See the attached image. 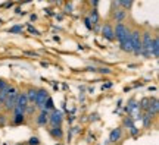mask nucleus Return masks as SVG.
<instances>
[{
    "mask_svg": "<svg viewBox=\"0 0 159 145\" xmlns=\"http://www.w3.org/2000/svg\"><path fill=\"white\" fill-rule=\"evenodd\" d=\"M18 97H19V91H18L16 88L11 87L9 92H7V95H6L5 101H3V107H5L7 112H9V110H13V107H15V104H16Z\"/></svg>",
    "mask_w": 159,
    "mask_h": 145,
    "instance_id": "nucleus-1",
    "label": "nucleus"
},
{
    "mask_svg": "<svg viewBox=\"0 0 159 145\" xmlns=\"http://www.w3.org/2000/svg\"><path fill=\"white\" fill-rule=\"evenodd\" d=\"M130 41H131V51L134 54H140L142 53V35L139 31H133L130 32Z\"/></svg>",
    "mask_w": 159,
    "mask_h": 145,
    "instance_id": "nucleus-2",
    "label": "nucleus"
},
{
    "mask_svg": "<svg viewBox=\"0 0 159 145\" xmlns=\"http://www.w3.org/2000/svg\"><path fill=\"white\" fill-rule=\"evenodd\" d=\"M142 54L144 57L152 56V35L150 32H144L142 37Z\"/></svg>",
    "mask_w": 159,
    "mask_h": 145,
    "instance_id": "nucleus-3",
    "label": "nucleus"
},
{
    "mask_svg": "<svg viewBox=\"0 0 159 145\" xmlns=\"http://www.w3.org/2000/svg\"><path fill=\"white\" fill-rule=\"evenodd\" d=\"M27 107H28V100H27L25 94H19V97H18V100H16V104L13 107L15 116H24Z\"/></svg>",
    "mask_w": 159,
    "mask_h": 145,
    "instance_id": "nucleus-4",
    "label": "nucleus"
},
{
    "mask_svg": "<svg viewBox=\"0 0 159 145\" xmlns=\"http://www.w3.org/2000/svg\"><path fill=\"white\" fill-rule=\"evenodd\" d=\"M114 35L118 38L119 43H121V41H124L125 38H128V37H130V31H128V28L125 27L124 23H118V25H116V28L114 29Z\"/></svg>",
    "mask_w": 159,
    "mask_h": 145,
    "instance_id": "nucleus-5",
    "label": "nucleus"
},
{
    "mask_svg": "<svg viewBox=\"0 0 159 145\" xmlns=\"http://www.w3.org/2000/svg\"><path fill=\"white\" fill-rule=\"evenodd\" d=\"M47 98H49V94H47V91L46 89H39L37 91V94H35V107H39V109H44V104L46 101H47Z\"/></svg>",
    "mask_w": 159,
    "mask_h": 145,
    "instance_id": "nucleus-6",
    "label": "nucleus"
},
{
    "mask_svg": "<svg viewBox=\"0 0 159 145\" xmlns=\"http://www.w3.org/2000/svg\"><path fill=\"white\" fill-rule=\"evenodd\" d=\"M62 120H63V113L59 112V110H53V113L49 114V122H50L53 128H59Z\"/></svg>",
    "mask_w": 159,
    "mask_h": 145,
    "instance_id": "nucleus-7",
    "label": "nucleus"
},
{
    "mask_svg": "<svg viewBox=\"0 0 159 145\" xmlns=\"http://www.w3.org/2000/svg\"><path fill=\"white\" fill-rule=\"evenodd\" d=\"M102 34H103V37H105V38H108V40H114V38H115V35H114V28H112V27H111L109 23L103 25Z\"/></svg>",
    "mask_w": 159,
    "mask_h": 145,
    "instance_id": "nucleus-8",
    "label": "nucleus"
},
{
    "mask_svg": "<svg viewBox=\"0 0 159 145\" xmlns=\"http://www.w3.org/2000/svg\"><path fill=\"white\" fill-rule=\"evenodd\" d=\"M49 114H50V113L47 112V110H41L40 116L37 117V122H39L40 126H44L46 123H49Z\"/></svg>",
    "mask_w": 159,
    "mask_h": 145,
    "instance_id": "nucleus-9",
    "label": "nucleus"
},
{
    "mask_svg": "<svg viewBox=\"0 0 159 145\" xmlns=\"http://www.w3.org/2000/svg\"><path fill=\"white\" fill-rule=\"evenodd\" d=\"M152 56L153 57L159 56V40H158V37H155V38L152 40Z\"/></svg>",
    "mask_w": 159,
    "mask_h": 145,
    "instance_id": "nucleus-10",
    "label": "nucleus"
},
{
    "mask_svg": "<svg viewBox=\"0 0 159 145\" xmlns=\"http://www.w3.org/2000/svg\"><path fill=\"white\" fill-rule=\"evenodd\" d=\"M119 138H121V128L114 129V130L111 132V135H109V141H111V142H116Z\"/></svg>",
    "mask_w": 159,
    "mask_h": 145,
    "instance_id": "nucleus-11",
    "label": "nucleus"
},
{
    "mask_svg": "<svg viewBox=\"0 0 159 145\" xmlns=\"http://www.w3.org/2000/svg\"><path fill=\"white\" fill-rule=\"evenodd\" d=\"M50 135L53 136V138H56V139H61L62 138V129L61 128H52L50 129Z\"/></svg>",
    "mask_w": 159,
    "mask_h": 145,
    "instance_id": "nucleus-12",
    "label": "nucleus"
},
{
    "mask_svg": "<svg viewBox=\"0 0 159 145\" xmlns=\"http://www.w3.org/2000/svg\"><path fill=\"white\" fill-rule=\"evenodd\" d=\"M35 94H37V91H35V89H28V91H27L25 97H27L28 103H30V101H33V103H34V100H35Z\"/></svg>",
    "mask_w": 159,
    "mask_h": 145,
    "instance_id": "nucleus-13",
    "label": "nucleus"
},
{
    "mask_svg": "<svg viewBox=\"0 0 159 145\" xmlns=\"http://www.w3.org/2000/svg\"><path fill=\"white\" fill-rule=\"evenodd\" d=\"M114 18L116 19V22H121V21L125 18V11H116L115 12V15H114Z\"/></svg>",
    "mask_w": 159,
    "mask_h": 145,
    "instance_id": "nucleus-14",
    "label": "nucleus"
},
{
    "mask_svg": "<svg viewBox=\"0 0 159 145\" xmlns=\"http://www.w3.org/2000/svg\"><path fill=\"white\" fill-rule=\"evenodd\" d=\"M89 21H93V23H97L99 22V15H97V11H93L90 13V18H89Z\"/></svg>",
    "mask_w": 159,
    "mask_h": 145,
    "instance_id": "nucleus-15",
    "label": "nucleus"
},
{
    "mask_svg": "<svg viewBox=\"0 0 159 145\" xmlns=\"http://www.w3.org/2000/svg\"><path fill=\"white\" fill-rule=\"evenodd\" d=\"M52 109H53V100L49 97V98H47V101H46L44 109H43V110H47V112H49V110H52Z\"/></svg>",
    "mask_w": 159,
    "mask_h": 145,
    "instance_id": "nucleus-16",
    "label": "nucleus"
},
{
    "mask_svg": "<svg viewBox=\"0 0 159 145\" xmlns=\"http://www.w3.org/2000/svg\"><path fill=\"white\" fill-rule=\"evenodd\" d=\"M21 31H22V27H21V25H16V27H13V28L9 29L11 34H16V32H21Z\"/></svg>",
    "mask_w": 159,
    "mask_h": 145,
    "instance_id": "nucleus-17",
    "label": "nucleus"
},
{
    "mask_svg": "<svg viewBox=\"0 0 159 145\" xmlns=\"http://www.w3.org/2000/svg\"><path fill=\"white\" fill-rule=\"evenodd\" d=\"M116 5H119V6H124V7H131V5H133V2H116Z\"/></svg>",
    "mask_w": 159,
    "mask_h": 145,
    "instance_id": "nucleus-18",
    "label": "nucleus"
},
{
    "mask_svg": "<svg viewBox=\"0 0 159 145\" xmlns=\"http://www.w3.org/2000/svg\"><path fill=\"white\" fill-rule=\"evenodd\" d=\"M24 122V116H15V123L16 125H19V123Z\"/></svg>",
    "mask_w": 159,
    "mask_h": 145,
    "instance_id": "nucleus-19",
    "label": "nucleus"
},
{
    "mask_svg": "<svg viewBox=\"0 0 159 145\" xmlns=\"http://www.w3.org/2000/svg\"><path fill=\"white\" fill-rule=\"evenodd\" d=\"M30 144L31 145H39V138H31V139H30Z\"/></svg>",
    "mask_w": 159,
    "mask_h": 145,
    "instance_id": "nucleus-20",
    "label": "nucleus"
},
{
    "mask_svg": "<svg viewBox=\"0 0 159 145\" xmlns=\"http://www.w3.org/2000/svg\"><path fill=\"white\" fill-rule=\"evenodd\" d=\"M28 31H30V32H31V34H34V35H40V32H39V31H37V29H34V28H33V27H28Z\"/></svg>",
    "mask_w": 159,
    "mask_h": 145,
    "instance_id": "nucleus-21",
    "label": "nucleus"
},
{
    "mask_svg": "<svg viewBox=\"0 0 159 145\" xmlns=\"http://www.w3.org/2000/svg\"><path fill=\"white\" fill-rule=\"evenodd\" d=\"M85 27H87V28H91V22L89 21V18H85Z\"/></svg>",
    "mask_w": 159,
    "mask_h": 145,
    "instance_id": "nucleus-22",
    "label": "nucleus"
},
{
    "mask_svg": "<svg viewBox=\"0 0 159 145\" xmlns=\"http://www.w3.org/2000/svg\"><path fill=\"white\" fill-rule=\"evenodd\" d=\"M2 109H3V104H2V103H0V110H2Z\"/></svg>",
    "mask_w": 159,
    "mask_h": 145,
    "instance_id": "nucleus-23",
    "label": "nucleus"
}]
</instances>
